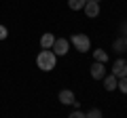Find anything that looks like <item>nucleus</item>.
<instances>
[{
  "label": "nucleus",
  "instance_id": "nucleus-8",
  "mask_svg": "<svg viewBox=\"0 0 127 118\" xmlns=\"http://www.w3.org/2000/svg\"><path fill=\"white\" fill-rule=\"evenodd\" d=\"M102 80H104V89H106V91H117V80H119V78L114 76L112 72H110V74H106V76L102 78Z\"/></svg>",
  "mask_w": 127,
  "mask_h": 118
},
{
  "label": "nucleus",
  "instance_id": "nucleus-1",
  "mask_svg": "<svg viewBox=\"0 0 127 118\" xmlns=\"http://www.w3.org/2000/svg\"><path fill=\"white\" fill-rule=\"evenodd\" d=\"M36 65L42 72H51V70H55V65H57V55L51 49H42L40 53L36 55Z\"/></svg>",
  "mask_w": 127,
  "mask_h": 118
},
{
  "label": "nucleus",
  "instance_id": "nucleus-10",
  "mask_svg": "<svg viewBox=\"0 0 127 118\" xmlns=\"http://www.w3.org/2000/svg\"><path fill=\"white\" fill-rule=\"evenodd\" d=\"M112 51H114V53H125V51H127V46H125V38H123V36H119L117 40L112 42Z\"/></svg>",
  "mask_w": 127,
  "mask_h": 118
},
{
  "label": "nucleus",
  "instance_id": "nucleus-13",
  "mask_svg": "<svg viewBox=\"0 0 127 118\" xmlns=\"http://www.w3.org/2000/svg\"><path fill=\"white\" fill-rule=\"evenodd\" d=\"M85 118H102V110L100 108H89L85 112Z\"/></svg>",
  "mask_w": 127,
  "mask_h": 118
},
{
  "label": "nucleus",
  "instance_id": "nucleus-14",
  "mask_svg": "<svg viewBox=\"0 0 127 118\" xmlns=\"http://www.w3.org/2000/svg\"><path fill=\"white\" fill-rule=\"evenodd\" d=\"M117 89L123 93V95H127V76H123V78L117 80Z\"/></svg>",
  "mask_w": 127,
  "mask_h": 118
},
{
  "label": "nucleus",
  "instance_id": "nucleus-3",
  "mask_svg": "<svg viewBox=\"0 0 127 118\" xmlns=\"http://www.w3.org/2000/svg\"><path fill=\"white\" fill-rule=\"evenodd\" d=\"M51 51H53L57 57L68 55V51H70V40H68V38H55V42H53V46H51Z\"/></svg>",
  "mask_w": 127,
  "mask_h": 118
},
{
  "label": "nucleus",
  "instance_id": "nucleus-11",
  "mask_svg": "<svg viewBox=\"0 0 127 118\" xmlns=\"http://www.w3.org/2000/svg\"><path fill=\"white\" fill-rule=\"evenodd\" d=\"M93 61H102V63H108V53L104 49H95L93 51Z\"/></svg>",
  "mask_w": 127,
  "mask_h": 118
},
{
  "label": "nucleus",
  "instance_id": "nucleus-17",
  "mask_svg": "<svg viewBox=\"0 0 127 118\" xmlns=\"http://www.w3.org/2000/svg\"><path fill=\"white\" fill-rule=\"evenodd\" d=\"M121 32H123V34H127V23H123V25H121Z\"/></svg>",
  "mask_w": 127,
  "mask_h": 118
},
{
  "label": "nucleus",
  "instance_id": "nucleus-19",
  "mask_svg": "<svg viewBox=\"0 0 127 118\" xmlns=\"http://www.w3.org/2000/svg\"><path fill=\"white\" fill-rule=\"evenodd\" d=\"M93 2H102V0H93Z\"/></svg>",
  "mask_w": 127,
  "mask_h": 118
},
{
  "label": "nucleus",
  "instance_id": "nucleus-5",
  "mask_svg": "<svg viewBox=\"0 0 127 118\" xmlns=\"http://www.w3.org/2000/svg\"><path fill=\"white\" fill-rule=\"evenodd\" d=\"M89 74L93 80H102V78L106 76V63H102V61H93L89 68Z\"/></svg>",
  "mask_w": 127,
  "mask_h": 118
},
{
  "label": "nucleus",
  "instance_id": "nucleus-12",
  "mask_svg": "<svg viewBox=\"0 0 127 118\" xmlns=\"http://www.w3.org/2000/svg\"><path fill=\"white\" fill-rule=\"evenodd\" d=\"M85 2L87 0H68V6H70V11H83Z\"/></svg>",
  "mask_w": 127,
  "mask_h": 118
},
{
  "label": "nucleus",
  "instance_id": "nucleus-2",
  "mask_svg": "<svg viewBox=\"0 0 127 118\" xmlns=\"http://www.w3.org/2000/svg\"><path fill=\"white\" fill-rule=\"evenodd\" d=\"M70 44H72L78 53H89V49H91V38L87 36V34H74V36L70 38Z\"/></svg>",
  "mask_w": 127,
  "mask_h": 118
},
{
  "label": "nucleus",
  "instance_id": "nucleus-6",
  "mask_svg": "<svg viewBox=\"0 0 127 118\" xmlns=\"http://www.w3.org/2000/svg\"><path fill=\"white\" fill-rule=\"evenodd\" d=\"M83 11H85V15H87L89 19L97 17V15H100V2H93V0H87V2H85V6H83Z\"/></svg>",
  "mask_w": 127,
  "mask_h": 118
},
{
  "label": "nucleus",
  "instance_id": "nucleus-15",
  "mask_svg": "<svg viewBox=\"0 0 127 118\" xmlns=\"http://www.w3.org/2000/svg\"><path fill=\"white\" fill-rule=\"evenodd\" d=\"M70 118H85V112H83V110H78V108H74L72 114H70Z\"/></svg>",
  "mask_w": 127,
  "mask_h": 118
},
{
  "label": "nucleus",
  "instance_id": "nucleus-4",
  "mask_svg": "<svg viewBox=\"0 0 127 118\" xmlns=\"http://www.w3.org/2000/svg\"><path fill=\"white\" fill-rule=\"evenodd\" d=\"M112 74L117 78H123V76H127V59L125 57H117L112 61Z\"/></svg>",
  "mask_w": 127,
  "mask_h": 118
},
{
  "label": "nucleus",
  "instance_id": "nucleus-16",
  "mask_svg": "<svg viewBox=\"0 0 127 118\" xmlns=\"http://www.w3.org/2000/svg\"><path fill=\"white\" fill-rule=\"evenodd\" d=\"M6 36H9V30L0 23V40H6Z\"/></svg>",
  "mask_w": 127,
  "mask_h": 118
},
{
  "label": "nucleus",
  "instance_id": "nucleus-9",
  "mask_svg": "<svg viewBox=\"0 0 127 118\" xmlns=\"http://www.w3.org/2000/svg\"><path fill=\"white\" fill-rule=\"evenodd\" d=\"M53 42H55V36H53L51 32H45V34L40 36V49H51Z\"/></svg>",
  "mask_w": 127,
  "mask_h": 118
},
{
  "label": "nucleus",
  "instance_id": "nucleus-7",
  "mask_svg": "<svg viewBox=\"0 0 127 118\" xmlns=\"http://www.w3.org/2000/svg\"><path fill=\"white\" fill-rule=\"evenodd\" d=\"M57 97H59V103H64V105H72L74 101H76V97H74V93L70 91V89H62Z\"/></svg>",
  "mask_w": 127,
  "mask_h": 118
},
{
  "label": "nucleus",
  "instance_id": "nucleus-18",
  "mask_svg": "<svg viewBox=\"0 0 127 118\" xmlns=\"http://www.w3.org/2000/svg\"><path fill=\"white\" fill-rule=\"evenodd\" d=\"M125 46H127V34H125Z\"/></svg>",
  "mask_w": 127,
  "mask_h": 118
}]
</instances>
